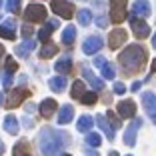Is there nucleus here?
Listing matches in <instances>:
<instances>
[{"label":"nucleus","mask_w":156,"mask_h":156,"mask_svg":"<svg viewBox=\"0 0 156 156\" xmlns=\"http://www.w3.org/2000/svg\"><path fill=\"white\" fill-rule=\"evenodd\" d=\"M98 96H96V92H84L82 96H80V102L86 106H92V104H96Z\"/></svg>","instance_id":"7c9ffc66"},{"label":"nucleus","mask_w":156,"mask_h":156,"mask_svg":"<svg viewBox=\"0 0 156 156\" xmlns=\"http://www.w3.org/2000/svg\"><path fill=\"white\" fill-rule=\"evenodd\" d=\"M142 104H144V110H146L148 118L156 120V96H154V92H144L142 94Z\"/></svg>","instance_id":"9b49d317"},{"label":"nucleus","mask_w":156,"mask_h":156,"mask_svg":"<svg viewBox=\"0 0 156 156\" xmlns=\"http://www.w3.org/2000/svg\"><path fill=\"white\" fill-rule=\"evenodd\" d=\"M104 62H106V58H102V56H98V58L94 60V64H96V66H102Z\"/></svg>","instance_id":"37998d69"},{"label":"nucleus","mask_w":156,"mask_h":156,"mask_svg":"<svg viewBox=\"0 0 156 156\" xmlns=\"http://www.w3.org/2000/svg\"><path fill=\"white\" fill-rule=\"evenodd\" d=\"M152 14L150 2L148 0H136L132 4V16H138V18H148Z\"/></svg>","instance_id":"ddd939ff"},{"label":"nucleus","mask_w":156,"mask_h":156,"mask_svg":"<svg viewBox=\"0 0 156 156\" xmlns=\"http://www.w3.org/2000/svg\"><path fill=\"white\" fill-rule=\"evenodd\" d=\"M126 18V0H110V20L114 24L124 22Z\"/></svg>","instance_id":"0eeeda50"},{"label":"nucleus","mask_w":156,"mask_h":156,"mask_svg":"<svg viewBox=\"0 0 156 156\" xmlns=\"http://www.w3.org/2000/svg\"><path fill=\"white\" fill-rule=\"evenodd\" d=\"M0 18H2V16H0Z\"/></svg>","instance_id":"3c124183"},{"label":"nucleus","mask_w":156,"mask_h":156,"mask_svg":"<svg viewBox=\"0 0 156 156\" xmlns=\"http://www.w3.org/2000/svg\"><path fill=\"white\" fill-rule=\"evenodd\" d=\"M116 110H118V116H122V118H134V114H136V102L134 100H120L118 106H116Z\"/></svg>","instance_id":"f8f14e48"},{"label":"nucleus","mask_w":156,"mask_h":156,"mask_svg":"<svg viewBox=\"0 0 156 156\" xmlns=\"http://www.w3.org/2000/svg\"><path fill=\"white\" fill-rule=\"evenodd\" d=\"M48 12L42 4H28V8L24 10V18L26 22H44Z\"/></svg>","instance_id":"39448f33"},{"label":"nucleus","mask_w":156,"mask_h":156,"mask_svg":"<svg viewBox=\"0 0 156 156\" xmlns=\"http://www.w3.org/2000/svg\"><path fill=\"white\" fill-rule=\"evenodd\" d=\"M74 118V108L72 104H64V106H60V114H58V124H68L70 120Z\"/></svg>","instance_id":"aec40b11"},{"label":"nucleus","mask_w":156,"mask_h":156,"mask_svg":"<svg viewBox=\"0 0 156 156\" xmlns=\"http://www.w3.org/2000/svg\"><path fill=\"white\" fill-rule=\"evenodd\" d=\"M30 96V90L28 88H24V86H20V88H12L10 90V94H8V98H6V108L8 110H12V108H18L20 104H22L26 98Z\"/></svg>","instance_id":"7ed1b4c3"},{"label":"nucleus","mask_w":156,"mask_h":156,"mask_svg":"<svg viewBox=\"0 0 156 156\" xmlns=\"http://www.w3.org/2000/svg\"><path fill=\"white\" fill-rule=\"evenodd\" d=\"M4 72H10V74H14L16 72V70H18V62H16V60L12 58V56H8V58H6V66H4Z\"/></svg>","instance_id":"473e14b6"},{"label":"nucleus","mask_w":156,"mask_h":156,"mask_svg":"<svg viewBox=\"0 0 156 156\" xmlns=\"http://www.w3.org/2000/svg\"><path fill=\"white\" fill-rule=\"evenodd\" d=\"M114 92L116 94H124V92H126V86H124L122 82H116L114 84Z\"/></svg>","instance_id":"ea45409f"},{"label":"nucleus","mask_w":156,"mask_h":156,"mask_svg":"<svg viewBox=\"0 0 156 156\" xmlns=\"http://www.w3.org/2000/svg\"><path fill=\"white\" fill-rule=\"evenodd\" d=\"M34 46H36V42H34V40H30V38H24V42H22V44H18V46H16V54H18V56H22V58H26V56L34 50Z\"/></svg>","instance_id":"412c9836"},{"label":"nucleus","mask_w":156,"mask_h":156,"mask_svg":"<svg viewBox=\"0 0 156 156\" xmlns=\"http://www.w3.org/2000/svg\"><path fill=\"white\" fill-rule=\"evenodd\" d=\"M102 46H104V40H102L100 36H88L86 40H84V44H82V52L84 54H88V56H92V54H96L98 50H102Z\"/></svg>","instance_id":"1a4fd4ad"},{"label":"nucleus","mask_w":156,"mask_h":156,"mask_svg":"<svg viewBox=\"0 0 156 156\" xmlns=\"http://www.w3.org/2000/svg\"><path fill=\"white\" fill-rule=\"evenodd\" d=\"M70 68H72V58H70L68 54H66V56H62V58H60L58 62L54 64V70L60 74V76L68 74V72H70Z\"/></svg>","instance_id":"6ab92c4d"},{"label":"nucleus","mask_w":156,"mask_h":156,"mask_svg":"<svg viewBox=\"0 0 156 156\" xmlns=\"http://www.w3.org/2000/svg\"><path fill=\"white\" fill-rule=\"evenodd\" d=\"M54 28H58V20H48V22H46V26L42 28L40 32H38V40H40L42 44H44V42H48Z\"/></svg>","instance_id":"a211bd4d"},{"label":"nucleus","mask_w":156,"mask_h":156,"mask_svg":"<svg viewBox=\"0 0 156 156\" xmlns=\"http://www.w3.org/2000/svg\"><path fill=\"white\" fill-rule=\"evenodd\" d=\"M108 124H110L112 128H120V120L112 110H108Z\"/></svg>","instance_id":"f704fd0d"},{"label":"nucleus","mask_w":156,"mask_h":156,"mask_svg":"<svg viewBox=\"0 0 156 156\" xmlns=\"http://www.w3.org/2000/svg\"><path fill=\"white\" fill-rule=\"evenodd\" d=\"M130 28H132L134 36L138 40H144V38L150 36V26L144 22V18H138V16H130Z\"/></svg>","instance_id":"423d86ee"},{"label":"nucleus","mask_w":156,"mask_h":156,"mask_svg":"<svg viewBox=\"0 0 156 156\" xmlns=\"http://www.w3.org/2000/svg\"><path fill=\"white\" fill-rule=\"evenodd\" d=\"M2 56H4V46L0 44V58H2Z\"/></svg>","instance_id":"a18cd8bd"},{"label":"nucleus","mask_w":156,"mask_h":156,"mask_svg":"<svg viewBox=\"0 0 156 156\" xmlns=\"http://www.w3.org/2000/svg\"><path fill=\"white\" fill-rule=\"evenodd\" d=\"M126 38H128L126 30H122V28H114V30L108 34V48H110V50H118L120 46L126 42Z\"/></svg>","instance_id":"6e6552de"},{"label":"nucleus","mask_w":156,"mask_h":156,"mask_svg":"<svg viewBox=\"0 0 156 156\" xmlns=\"http://www.w3.org/2000/svg\"><path fill=\"white\" fill-rule=\"evenodd\" d=\"M82 76H84V80H86V82L90 84V86L94 88V90H96V92H98V90H102V88H104V82H102L100 78H98L96 74L92 72V70L88 68V66H82Z\"/></svg>","instance_id":"2eb2a0df"},{"label":"nucleus","mask_w":156,"mask_h":156,"mask_svg":"<svg viewBox=\"0 0 156 156\" xmlns=\"http://www.w3.org/2000/svg\"><path fill=\"white\" fill-rule=\"evenodd\" d=\"M38 110H40L42 118H52V114L58 110V102L54 98H44L40 102V106H38Z\"/></svg>","instance_id":"4468645a"},{"label":"nucleus","mask_w":156,"mask_h":156,"mask_svg":"<svg viewBox=\"0 0 156 156\" xmlns=\"http://www.w3.org/2000/svg\"><path fill=\"white\" fill-rule=\"evenodd\" d=\"M100 142H102V138L98 136L96 132H86V144L88 146H100Z\"/></svg>","instance_id":"2f4dec72"},{"label":"nucleus","mask_w":156,"mask_h":156,"mask_svg":"<svg viewBox=\"0 0 156 156\" xmlns=\"http://www.w3.org/2000/svg\"><path fill=\"white\" fill-rule=\"evenodd\" d=\"M68 142H70L68 134L62 130H54L50 126H44L40 130V136H38V146H40L42 156H56L68 146Z\"/></svg>","instance_id":"f257e3e1"},{"label":"nucleus","mask_w":156,"mask_h":156,"mask_svg":"<svg viewBox=\"0 0 156 156\" xmlns=\"http://www.w3.org/2000/svg\"><path fill=\"white\" fill-rule=\"evenodd\" d=\"M4 130L8 134H12V136H16V134H18V118L12 116V114H8L4 118Z\"/></svg>","instance_id":"5701e85b"},{"label":"nucleus","mask_w":156,"mask_h":156,"mask_svg":"<svg viewBox=\"0 0 156 156\" xmlns=\"http://www.w3.org/2000/svg\"><path fill=\"white\" fill-rule=\"evenodd\" d=\"M84 154H86V156H100L96 150H94V148H90V146H86V148H84Z\"/></svg>","instance_id":"a19ab883"},{"label":"nucleus","mask_w":156,"mask_h":156,"mask_svg":"<svg viewBox=\"0 0 156 156\" xmlns=\"http://www.w3.org/2000/svg\"><path fill=\"white\" fill-rule=\"evenodd\" d=\"M14 30H16V20H14V18H8L4 24H2V26H0V36L6 38V40H14V38H16Z\"/></svg>","instance_id":"dca6fc26"},{"label":"nucleus","mask_w":156,"mask_h":156,"mask_svg":"<svg viewBox=\"0 0 156 156\" xmlns=\"http://www.w3.org/2000/svg\"><path fill=\"white\" fill-rule=\"evenodd\" d=\"M12 156H32V154H30V146H28L26 140H20V142L14 144Z\"/></svg>","instance_id":"bb28decb"},{"label":"nucleus","mask_w":156,"mask_h":156,"mask_svg":"<svg viewBox=\"0 0 156 156\" xmlns=\"http://www.w3.org/2000/svg\"><path fill=\"white\" fill-rule=\"evenodd\" d=\"M6 10H8L10 14H18L20 12V0H8Z\"/></svg>","instance_id":"72a5a7b5"},{"label":"nucleus","mask_w":156,"mask_h":156,"mask_svg":"<svg viewBox=\"0 0 156 156\" xmlns=\"http://www.w3.org/2000/svg\"><path fill=\"white\" fill-rule=\"evenodd\" d=\"M96 24H98L100 28H106V26H108V20H106V16H104V14L96 16Z\"/></svg>","instance_id":"e433bc0d"},{"label":"nucleus","mask_w":156,"mask_h":156,"mask_svg":"<svg viewBox=\"0 0 156 156\" xmlns=\"http://www.w3.org/2000/svg\"><path fill=\"white\" fill-rule=\"evenodd\" d=\"M30 34H32V26H30V24H24V26H22V36L30 38Z\"/></svg>","instance_id":"4c0bfd02"},{"label":"nucleus","mask_w":156,"mask_h":156,"mask_svg":"<svg viewBox=\"0 0 156 156\" xmlns=\"http://www.w3.org/2000/svg\"><path fill=\"white\" fill-rule=\"evenodd\" d=\"M94 122H96L98 126H100V130H102V132L106 134V138H108V140L112 142V140H114V128H112L110 124H108V120H106V116H104V114H98L96 118H94Z\"/></svg>","instance_id":"f3484780"},{"label":"nucleus","mask_w":156,"mask_h":156,"mask_svg":"<svg viewBox=\"0 0 156 156\" xmlns=\"http://www.w3.org/2000/svg\"><path fill=\"white\" fill-rule=\"evenodd\" d=\"M0 104H2V92H0Z\"/></svg>","instance_id":"de8ad7c7"},{"label":"nucleus","mask_w":156,"mask_h":156,"mask_svg":"<svg viewBox=\"0 0 156 156\" xmlns=\"http://www.w3.org/2000/svg\"><path fill=\"white\" fill-rule=\"evenodd\" d=\"M84 92H86V90H84V82H82V80H76V82L72 84L70 96H72V98H78V100H80V96H82Z\"/></svg>","instance_id":"c756f323"},{"label":"nucleus","mask_w":156,"mask_h":156,"mask_svg":"<svg viewBox=\"0 0 156 156\" xmlns=\"http://www.w3.org/2000/svg\"><path fill=\"white\" fill-rule=\"evenodd\" d=\"M92 22V12L88 8H82V10H78V24L80 26H88V24Z\"/></svg>","instance_id":"cd10ccee"},{"label":"nucleus","mask_w":156,"mask_h":156,"mask_svg":"<svg viewBox=\"0 0 156 156\" xmlns=\"http://www.w3.org/2000/svg\"><path fill=\"white\" fill-rule=\"evenodd\" d=\"M108 156H120V154H118V152H116V150H112V152H110V154H108Z\"/></svg>","instance_id":"49530a36"},{"label":"nucleus","mask_w":156,"mask_h":156,"mask_svg":"<svg viewBox=\"0 0 156 156\" xmlns=\"http://www.w3.org/2000/svg\"><path fill=\"white\" fill-rule=\"evenodd\" d=\"M2 84H4V88H12V74L10 72H2Z\"/></svg>","instance_id":"c9c22d12"},{"label":"nucleus","mask_w":156,"mask_h":156,"mask_svg":"<svg viewBox=\"0 0 156 156\" xmlns=\"http://www.w3.org/2000/svg\"><path fill=\"white\" fill-rule=\"evenodd\" d=\"M0 6H2V0H0Z\"/></svg>","instance_id":"8fccbe9b"},{"label":"nucleus","mask_w":156,"mask_h":156,"mask_svg":"<svg viewBox=\"0 0 156 156\" xmlns=\"http://www.w3.org/2000/svg\"><path fill=\"white\" fill-rule=\"evenodd\" d=\"M100 68H102V78H104V80H114L116 70H114V66H112L110 62H104Z\"/></svg>","instance_id":"c85d7f7f"},{"label":"nucleus","mask_w":156,"mask_h":156,"mask_svg":"<svg viewBox=\"0 0 156 156\" xmlns=\"http://www.w3.org/2000/svg\"><path fill=\"white\" fill-rule=\"evenodd\" d=\"M146 60H148V54L140 44H130L118 54V62L122 66L124 74L140 72L144 68V64H146Z\"/></svg>","instance_id":"f03ea898"},{"label":"nucleus","mask_w":156,"mask_h":156,"mask_svg":"<svg viewBox=\"0 0 156 156\" xmlns=\"http://www.w3.org/2000/svg\"><path fill=\"white\" fill-rule=\"evenodd\" d=\"M142 126V120L140 118H134L130 122V126L124 130V144L126 146H134L136 144V134H138V128Z\"/></svg>","instance_id":"9d476101"},{"label":"nucleus","mask_w":156,"mask_h":156,"mask_svg":"<svg viewBox=\"0 0 156 156\" xmlns=\"http://www.w3.org/2000/svg\"><path fill=\"white\" fill-rule=\"evenodd\" d=\"M48 86H50V90H54V92H64L66 90V78L58 74V76H54V78L48 80Z\"/></svg>","instance_id":"393cba45"},{"label":"nucleus","mask_w":156,"mask_h":156,"mask_svg":"<svg viewBox=\"0 0 156 156\" xmlns=\"http://www.w3.org/2000/svg\"><path fill=\"white\" fill-rule=\"evenodd\" d=\"M56 52H58V46H56V44H52V42L48 40V42H44V44H42L40 58H42V60H48V58H52V56H54Z\"/></svg>","instance_id":"a878e982"},{"label":"nucleus","mask_w":156,"mask_h":156,"mask_svg":"<svg viewBox=\"0 0 156 156\" xmlns=\"http://www.w3.org/2000/svg\"><path fill=\"white\" fill-rule=\"evenodd\" d=\"M4 154V142H2V140H0V156Z\"/></svg>","instance_id":"c03bdc74"},{"label":"nucleus","mask_w":156,"mask_h":156,"mask_svg":"<svg viewBox=\"0 0 156 156\" xmlns=\"http://www.w3.org/2000/svg\"><path fill=\"white\" fill-rule=\"evenodd\" d=\"M74 40H76V26L68 24V26L62 30V44L72 46V44H74Z\"/></svg>","instance_id":"4be33fe9"},{"label":"nucleus","mask_w":156,"mask_h":156,"mask_svg":"<svg viewBox=\"0 0 156 156\" xmlns=\"http://www.w3.org/2000/svg\"><path fill=\"white\" fill-rule=\"evenodd\" d=\"M128 156H130V154H128Z\"/></svg>","instance_id":"603ef678"},{"label":"nucleus","mask_w":156,"mask_h":156,"mask_svg":"<svg viewBox=\"0 0 156 156\" xmlns=\"http://www.w3.org/2000/svg\"><path fill=\"white\" fill-rule=\"evenodd\" d=\"M56 156H70V154H56Z\"/></svg>","instance_id":"09e8293b"},{"label":"nucleus","mask_w":156,"mask_h":156,"mask_svg":"<svg viewBox=\"0 0 156 156\" xmlns=\"http://www.w3.org/2000/svg\"><path fill=\"white\" fill-rule=\"evenodd\" d=\"M22 124H24V126H26V128H34V120L32 118H30V116H24V118H22Z\"/></svg>","instance_id":"58836bf2"},{"label":"nucleus","mask_w":156,"mask_h":156,"mask_svg":"<svg viewBox=\"0 0 156 156\" xmlns=\"http://www.w3.org/2000/svg\"><path fill=\"white\" fill-rule=\"evenodd\" d=\"M140 86H142V82H134L132 86H130V90H132V92H138V90H140Z\"/></svg>","instance_id":"79ce46f5"},{"label":"nucleus","mask_w":156,"mask_h":156,"mask_svg":"<svg viewBox=\"0 0 156 156\" xmlns=\"http://www.w3.org/2000/svg\"><path fill=\"white\" fill-rule=\"evenodd\" d=\"M92 124H94L92 116L84 114V116H80V118H78V122H76V130H78V132H90V130H92Z\"/></svg>","instance_id":"b1692460"},{"label":"nucleus","mask_w":156,"mask_h":156,"mask_svg":"<svg viewBox=\"0 0 156 156\" xmlns=\"http://www.w3.org/2000/svg\"><path fill=\"white\" fill-rule=\"evenodd\" d=\"M50 8L56 16H60V18H64V20H68V18L74 16V4L68 2V0H52Z\"/></svg>","instance_id":"20e7f679"}]
</instances>
